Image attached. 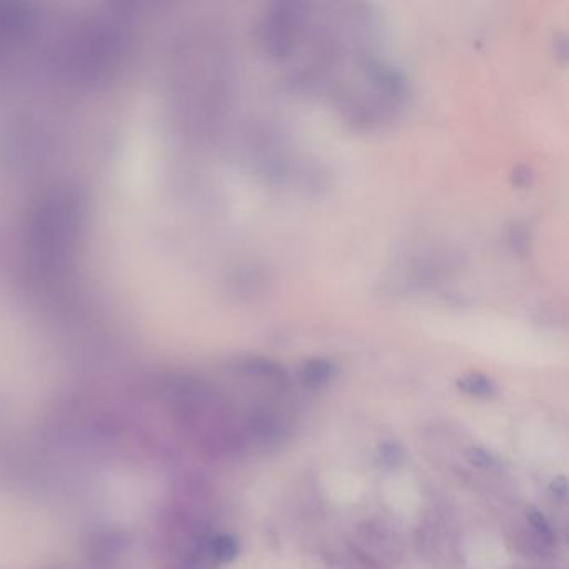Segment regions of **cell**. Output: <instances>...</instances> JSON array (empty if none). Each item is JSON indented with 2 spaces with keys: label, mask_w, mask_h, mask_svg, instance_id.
Returning <instances> with one entry per match:
<instances>
[{
  "label": "cell",
  "mask_w": 569,
  "mask_h": 569,
  "mask_svg": "<svg viewBox=\"0 0 569 569\" xmlns=\"http://www.w3.org/2000/svg\"><path fill=\"white\" fill-rule=\"evenodd\" d=\"M551 491L554 492L561 500H564L566 492H568V482H566L564 478L554 479V481L551 482Z\"/></svg>",
  "instance_id": "8"
},
{
  "label": "cell",
  "mask_w": 569,
  "mask_h": 569,
  "mask_svg": "<svg viewBox=\"0 0 569 569\" xmlns=\"http://www.w3.org/2000/svg\"><path fill=\"white\" fill-rule=\"evenodd\" d=\"M526 518H528V522H530L531 528L536 531L543 540L548 541V543L554 540V532H553L550 522L546 520V516H544L540 510H536V508H528V511H526Z\"/></svg>",
  "instance_id": "7"
},
{
  "label": "cell",
  "mask_w": 569,
  "mask_h": 569,
  "mask_svg": "<svg viewBox=\"0 0 569 569\" xmlns=\"http://www.w3.org/2000/svg\"><path fill=\"white\" fill-rule=\"evenodd\" d=\"M214 558L221 563H231L239 554V544L229 534H219L213 540Z\"/></svg>",
  "instance_id": "4"
},
{
  "label": "cell",
  "mask_w": 569,
  "mask_h": 569,
  "mask_svg": "<svg viewBox=\"0 0 569 569\" xmlns=\"http://www.w3.org/2000/svg\"><path fill=\"white\" fill-rule=\"evenodd\" d=\"M458 387L464 393L478 395V397H488V395L496 393V386H494L491 379L484 376V374H478V373L458 379Z\"/></svg>",
  "instance_id": "3"
},
{
  "label": "cell",
  "mask_w": 569,
  "mask_h": 569,
  "mask_svg": "<svg viewBox=\"0 0 569 569\" xmlns=\"http://www.w3.org/2000/svg\"><path fill=\"white\" fill-rule=\"evenodd\" d=\"M466 459L471 466H476L479 469H486V471H491V469L500 468V459L491 451L479 448V446H471L466 451Z\"/></svg>",
  "instance_id": "5"
},
{
  "label": "cell",
  "mask_w": 569,
  "mask_h": 569,
  "mask_svg": "<svg viewBox=\"0 0 569 569\" xmlns=\"http://www.w3.org/2000/svg\"><path fill=\"white\" fill-rule=\"evenodd\" d=\"M334 373L336 369L332 366V363H329L326 359H311L300 369V383L309 389H319L328 385L334 377Z\"/></svg>",
  "instance_id": "2"
},
{
  "label": "cell",
  "mask_w": 569,
  "mask_h": 569,
  "mask_svg": "<svg viewBox=\"0 0 569 569\" xmlns=\"http://www.w3.org/2000/svg\"><path fill=\"white\" fill-rule=\"evenodd\" d=\"M377 456H379V461H381V464H383L385 468L393 469L395 466H399V464L403 463L405 451H403V448H401L399 444L383 443L379 446V449H377Z\"/></svg>",
  "instance_id": "6"
},
{
  "label": "cell",
  "mask_w": 569,
  "mask_h": 569,
  "mask_svg": "<svg viewBox=\"0 0 569 569\" xmlns=\"http://www.w3.org/2000/svg\"><path fill=\"white\" fill-rule=\"evenodd\" d=\"M306 7L300 2H278L270 5L259 27V39L268 56L276 60L290 58L308 20Z\"/></svg>",
  "instance_id": "1"
}]
</instances>
